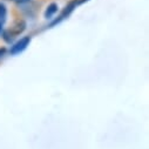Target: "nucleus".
I'll use <instances>...</instances> for the list:
<instances>
[{"label":"nucleus","mask_w":149,"mask_h":149,"mask_svg":"<svg viewBox=\"0 0 149 149\" xmlns=\"http://www.w3.org/2000/svg\"><path fill=\"white\" fill-rule=\"evenodd\" d=\"M26 29V21L24 20V19H15L13 22H12V25L10 26V28L7 29L14 38L15 36H18V35H20Z\"/></svg>","instance_id":"nucleus-1"},{"label":"nucleus","mask_w":149,"mask_h":149,"mask_svg":"<svg viewBox=\"0 0 149 149\" xmlns=\"http://www.w3.org/2000/svg\"><path fill=\"white\" fill-rule=\"evenodd\" d=\"M31 42V36H24V38H21L19 41H17L10 49V53L12 55H17L19 53H21L24 49H26V47L29 45Z\"/></svg>","instance_id":"nucleus-2"},{"label":"nucleus","mask_w":149,"mask_h":149,"mask_svg":"<svg viewBox=\"0 0 149 149\" xmlns=\"http://www.w3.org/2000/svg\"><path fill=\"white\" fill-rule=\"evenodd\" d=\"M77 5H78V0H72V1H69L67 5H66V7H65V10L62 11V14H61V19H63L66 15H69L73 11H74V8L77 7Z\"/></svg>","instance_id":"nucleus-3"},{"label":"nucleus","mask_w":149,"mask_h":149,"mask_svg":"<svg viewBox=\"0 0 149 149\" xmlns=\"http://www.w3.org/2000/svg\"><path fill=\"white\" fill-rule=\"evenodd\" d=\"M58 8H59L58 4H55V3H52V4H49V5L47 6V8H46L45 13H44L45 18H46V19H51L53 15H55V13L58 12Z\"/></svg>","instance_id":"nucleus-4"},{"label":"nucleus","mask_w":149,"mask_h":149,"mask_svg":"<svg viewBox=\"0 0 149 149\" xmlns=\"http://www.w3.org/2000/svg\"><path fill=\"white\" fill-rule=\"evenodd\" d=\"M6 15H7V8L3 3H0V21L5 20Z\"/></svg>","instance_id":"nucleus-5"},{"label":"nucleus","mask_w":149,"mask_h":149,"mask_svg":"<svg viewBox=\"0 0 149 149\" xmlns=\"http://www.w3.org/2000/svg\"><path fill=\"white\" fill-rule=\"evenodd\" d=\"M3 38H4V40H5L6 42H11V41L14 39V36H13L8 31H5L4 34H3Z\"/></svg>","instance_id":"nucleus-6"},{"label":"nucleus","mask_w":149,"mask_h":149,"mask_svg":"<svg viewBox=\"0 0 149 149\" xmlns=\"http://www.w3.org/2000/svg\"><path fill=\"white\" fill-rule=\"evenodd\" d=\"M13 3H15L17 5H26V4H29L32 0H12Z\"/></svg>","instance_id":"nucleus-7"},{"label":"nucleus","mask_w":149,"mask_h":149,"mask_svg":"<svg viewBox=\"0 0 149 149\" xmlns=\"http://www.w3.org/2000/svg\"><path fill=\"white\" fill-rule=\"evenodd\" d=\"M5 53H6V48H5V47L0 48V58H3V56L5 55Z\"/></svg>","instance_id":"nucleus-8"},{"label":"nucleus","mask_w":149,"mask_h":149,"mask_svg":"<svg viewBox=\"0 0 149 149\" xmlns=\"http://www.w3.org/2000/svg\"><path fill=\"white\" fill-rule=\"evenodd\" d=\"M3 32V25H1V22H0V33Z\"/></svg>","instance_id":"nucleus-9"}]
</instances>
